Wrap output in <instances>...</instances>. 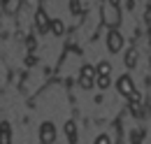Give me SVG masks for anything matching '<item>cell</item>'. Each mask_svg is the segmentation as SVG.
Masks as SVG:
<instances>
[{
	"instance_id": "obj_15",
	"label": "cell",
	"mask_w": 151,
	"mask_h": 144,
	"mask_svg": "<svg viewBox=\"0 0 151 144\" xmlns=\"http://www.w3.org/2000/svg\"><path fill=\"white\" fill-rule=\"evenodd\" d=\"M95 144H112V140H109L107 135H100V137L95 140Z\"/></svg>"
},
{
	"instance_id": "obj_9",
	"label": "cell",
	"mask_w": 151,
	"mask_h": 144,
	"mask_svg": "<svg viewBox=\"0 0 151 144\" xmlns=\"http://www.w3.org/2000/svg\"><path fill=\"white\" fill-rule=\"evenodd\" d=\"M135 63H137V49H130V51L126 54V65H128V68H135Z\"/></svg>"
},
{
	"instance_id": "obj_6",
	"label": "cell",
	"mask_w": 151,
	"mask_h": 144,
	"mask_svg": "<svg viewBox=\"0 0 151 144\" xmlns=\"http://www.w3.org/2000/svg\"><path fill=\"white\" fill-rule=\"evenodd\" d=\"M0 144H12V135H9V123H0Z\"/></svg>"
},
{
	"instance_id": "obj_3",
	"label": "cell",
	"mask_w": 151,
	"mask_h": 144,
	"mask_svg": "<svg viewBox=\"0 0 151 144\" xmlns=\"http://www.w3.org/2000/svg\"><path fill=\"white\" fill-rule=\"evenodd\" d=\"M116 89H119V93H121V95H128V98H130L132 93H135V84H132V79L128 77V74H123V77H119Z\"/></svg>"
},
{
	"instance_id": "obj_1",
	"label": "cell",
	"mask_w": 151,
	"mask_h": 144,
	"mask_svg": "<svg viewBox=\"0 0 151 144\" xmlns=\"http://www.w3.org/2000/svg\"><path fill=\"white\" fill-rule=\"evenodd\" d=\"M102 23L109 26V28H116L121 23V14H119V5H112V2H105L102 7Z\"/></svg>"
},
{
	"instance_id": "obj_16",
	"label": "cell",
	"mask_w": 151,
	"mask_h": 144,
	"mask_svg": "<svg viewBox=\"0 0 151 144\" xmlns=\"http://www.w3.org/2000/svg\"><path fill=\"white\" fill-rule=\"evenodd\" d=\"M26 65H30V68H33V65H35V56H28V58H26Z\"/></svg>"
},
{
	"instance_id": "obj_17",
	"label": "cell",
	"mask_w": 151,
	"mask_h": 144,
	"mask_svg": "<svg viewBox=\"0 0 151 144\" xmlns=\"http://www.w3.org/2000/svg\"><path fill=\"white\" fill-rule=\"evenodd\" d=\"M107 2H112V5H119V2H121V0H107Z\"/></svg>"
},
{
	"instance_id": "obj_12",
	"label": "cell",
	"mask_w": 151,
	"mask_h": 144,
	"mask_svg": "<svg viewBox=\"0 0 151 144\" xmlns=\"http://www.w3.org/2000/svg\"><path fill=\"white\" fill-rule=\"evenodd\" d=\"M95 74H98V68H93V65H84L81 68V77H93L95 79Z\"/></svg>"
},
{
	"instance_id": "obj_2",
	"label": "cell",
	"mask_w": 151,
	"mask_h": 144,
	"mask_svg": "<svg viewBox=\"0 0 151 144\" xmlns=\"http://www.w3.org/2000/svg\"><path fill=\"white\" fill-rule=\"evenodd\" d=\"M107 49L112 54H119L123 49V37H121V33L116 28H109V33H107Z\"/></svg>"
},
{
	"instance_id": "obj_4",
	"label": "cell",
	"mask_w": 151,
	"mask_h": 144,
	"mask_svg": "<svg viewBox=\"0 0 151 144\" xmlns=\"http://www.w3.org/2000/svg\"><path fill=\"white\" fill-rule=\"evenodd\" d=\"M40 140H42V144L56 142V128H54V123H42V128H40Z\"/></svg>"
},
{
	"instance_id": "obj_8",
	"label": "cell",
	"mask_w": 151,
	"mask_h": 144,
	"mask_svg": "<svg viewBox=\"0 0 151 144\" xmlns=\"http://www.w3.org/2000/svg\"><path fill=\"white\" fill-rule=\"evenodd\" d=\"M49 30H51L54 35H63V33H65V26H63V21H58V19H54V21L49 23Z\"/></svg>"
},
{
	"instance_id": "obj_7",
	"label": "cell",
	"mask_w": 151,
	"mask_h": 144,
	"mask_svg": "<svg viewBox=\"0 0 151 144\" xmlns=\"http://www.w3.org/2000/svg\"><path fill=\"white\" fill-rule=\"evenodd\" d=\"M109 84H112V81H109V74H98V77H95V86L100 91L109 89Z\"/></svg>"
},
{
	"instance_id": "obj_13",
	"label": "cell",
	"mask_w": 151,
	"mask_h": 144,
	"mask_svg": "<svg viewBox=\"0 0 151 144\" xmlns=\"http://www.w3.org/2000/svg\"><path fill=\"white\" fill-rule=\"evenodd\" d=\"M109 72H112V65H109V63H100V65H98V74H109Z\"/></svg>"
},
{
	"instance_id": "obj_10",
	"label": "cell",
	"mask_w": 151,
	"mask_h": 144,
	"mask_svg": "<svg viewBox=\"0 0 151 144\" xmlns=\"http://www.w3.org/2000/svg\"><path fill=\"white\" fill-rule=\"evenodd\" d=\"M65 135H68L70 140H75V135H77V126H75V121H68V123H65Z\"/></svg>"
},
{
	"instance_id": "obj_11",
	"label": "cell",
	"mask_w": 151,
	"mask_h": 144,
	"mask_svg": "<svg viewBox=\"0 0 151 144\" xmlns=\"http://www.w3.org/2000/svg\"><path fill=\"white\" fill-rule=\"evenodd\" d=\"M93 84H95V79L93 77H81V79H79V86H81V89H93Z\"/></svg>"
},
{
	"instance_id": "obj_18",
	"label": "cell",
	"mask_w": 151,
	"mask_h": 144,
	"mask_svg": "<svg viewBox=\"0 0 151 144\" xmlns=\"http://www.w3.org/2000/svg\"><path fill=\"white\" fill-rule=\"evenodd\" d=\"M2 2H9V0H0V5H2Z\"/></svg>"
},
{
	"instance_id": "obj_14",
	"label": "cell",
	"mask_w": 151,
	"mask_h": 144,
	"mask_svg": "<svg viewBox=\"0 0 151 144\" xmlns=\"http://www.w3.org/2000/svg\"><path fill=\"white\" fill-rule=\"evenodd\" d=\"M70 12H72V14H79V12H81V2H79V0H70Z\"/></svg>"
},
{
	"instance_id": "obj_5",
	"label": "cell",
	"mask_w": 151,
	"mask_h": 144,
	"mask_svg": "<svg viewBox=\"0 0 151 144\" xmlns=\"http://www.w3.org/2000/svg\"><path fill=\"white\" fill-rule=\"evenodd\" d=\"M35 23H37V28H40V33H47L49 30V19H47V14L42 12V9H37V14H35Z\"/></svg>"
}]
</instances>
